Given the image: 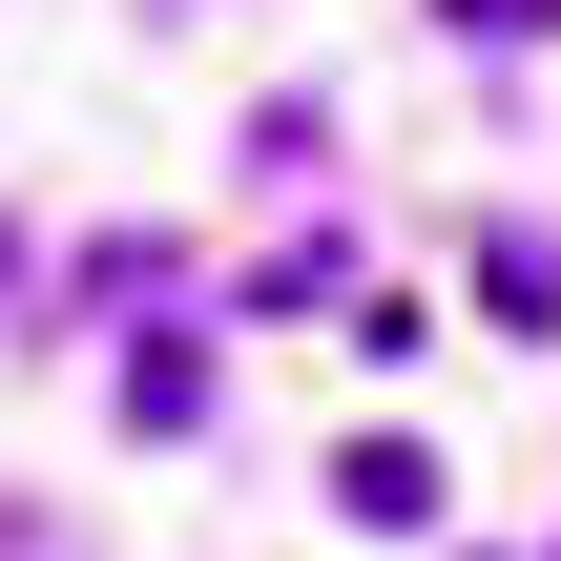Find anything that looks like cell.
Instances as JSON below:
<instances>
[{
  "label": "cell",
  "instance_id": "obj_1",
  "mask_svg": "<svg viewBox=\"0 0 561 561\" xmlns=\"http://www.w3.org/2000/svg\"><path fill=\"white\" fill-rule=\"evenodd\" d=\"M333 500H354L375 541H437V500H458V479H437L416 437H354V458H333Z\"/></svg>",
  "mask_w": 561,
  "mask_h": 561
},
{
  "label": "cell",
  "instance_id": "obj_2",
  "mask_svg": "<svg viewBox=\"0 0 561 561\" xmlns=\"http://www.w3.org/2000/svg\"><path fill=\"white\" fill-rule=\"evenodd\" d=\"M479 291H500V333H561V250L541 229H479Z\"/></svg>",
  "mask_w": 561,
  "mask_h": 561
},
{
  "label": "cell",
  "instance_id": "obj_3",
  "mask_svg": "<svg viewBox=\"0 0 561 561\" xmlns=\"http://www.w3.org/2000/svg\"><path fill=\"white\" fill-rule=\"evenodd\" d=\"M458 21H479V42H541V21H561V0H458Z\"/></svg>",
  "mask_w": 561,
  "mask_h": 561
}]
</instances>
